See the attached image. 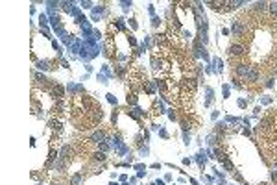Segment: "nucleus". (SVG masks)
I'll list each match as a JSON object with an SVG mask.
<instances>
[{
	"instance_id": "obj_3",
	"label": "nucleus",
	"mask_w": 277,
	"mask_h": 185,
	"mask_svg": "<svg viewBox=\"0 0 277 185\" xmlns=\"http://www.w3.org/2000/svg\"><path fill=\"white\" fill-rule=\"evenodd\" d=\"M231 32L235 33V35H242L244 33V26L240 22H233V26H231Z\"/></svg>"
},
{
	"instance_id": "obj_7",
	"label": "nucleus",
	"mask_w": 277,
	"mask_h": 185,
	"mask_svg": "<svg viewBox=\"0 0 277 185\" xmlns=\"http://www.w3.org/2000/svg\"><path fill=\"white\" fill-rule=\"evenodd\" d=\"M104 137H105V133H104V132H96V133H94V135H93V139H94V141H96V143L104 141Z\"/></svg>"
},
{
	"instance_id": "obj_1",
	"label": "nucleus",
	"mask_w": 277,
	"mask_h": 185,
	"mask_svg": "<svg viewBox=\"0 0 277 185\" xmlns=\"http://www.w3.org/2000/svg\"><path fill=\"white\" fill-rule=\"evenodd\" d=\"M227 54L231 58H238V56H242L244 54V46L242 44H229V48H227Z\"/></svg>"
},
{
	"instance_id": "obj_14",
	"label": "nucleus",
	"mask_w": 277,
	"mask_h": 185,
	"mask_svg": "<svg viewBox=\"0 0 277 185\" xmlns=\"http://www.w3.org/2000/svg\"><path fill=\"white\" fill-rule=\"evenodd\" d=\"M271 178H274V182L277 183V174H275V172H274V174H271Z\"/></svg>"
},
{
	"instance_id": "obj_9",
	"label": "nucleus",
	"mask_w": 277,
	"mask_h": 185,
	"mask_svg": "<svg viewBox=\"0 0 277 185\" xmlns=\"http://www.w3.org/2000/svg\"><path fill=\"white\" fill-rule=\"evenodd\" d=\"M94 159H96V161H104V159H105V154L96 152V154H94Z\"/></svg>"
},
{
	"instance_id": "obj_13",
	"label": "nucleus",
	"mask_w": 277,
	"mask_h": 185,
	"mask_svg": "<svg viewBox=\"0 0 277 185\" xmlns=\"http://www.w3.org/2000/svg\"><path fill=\"white\" fill-rule=\"evenodd\" d=\"M238 106L240 107H246V100H238Z\"/></svg>"
},
{
	"instance_id": "obj_5",
	"label": "nucleus",
	"mask_w": 277,
	"mask_h": 185,
	"mask_svg": "<svg viewBox=\"0 0 277 185\" xmlns=\"http://www.w3.org/2000/svg\"><path fill=\"white\" fill-rule=\"evenodd\" d=\"M253 6H255V11H266V9L270 8V4H266V2H255Z\"/></svg>"
},
{
	"instance_id": "obj_2",
	"label": "nucleus",
	"mask_w": 277,
	"mask_h": 185,
	"mask_svg": "<svg viewBox=\"0 0 277 185\" xmlns=\"http://www.w3.org/2000/svg\"><path fill=\"white\" fill-rule=\"evenodd\" d=\"M249 71H251V67H248V65H236V76H240V78H248Z\"/></svg>"
},
{
	"instance_id": "obj_6",
	"label": "nucleus",
	"mask_w": 277,
	"mask_h": 185,
	"mask_svg": "<svg viewBox=\"0 0 277 185\" xmlns=\"http://www.w3.org/2000/svg\"><path fill=\"white\" fill-rule=\"evenodd\" d=\"M82 178H83L82 174H74L72 179H70V183H72V185H79V183H82Z\"/></svg>"
},
{
	"instance_id": "obj_12",
	"label": "nucleus",
	"mask_w": 277,
	"mask_h": 185,
	"mask_svg": "<svg viewBox=\"0 0 277 185\" xmlns=\"http://www.w3.org/2000/svg\"><path fill=\"white\" fill-rule=\"evenodd\" d=\"M107 98H109V102H111V104H117V98H115L113 94H107Z\"/></svg>"
},
{
	"instance_id": "obj_10",
	"label": "nucleus",
	"mask_w": 277,
	"mask_h": 185,
	"mask_svg": "<svg viewBox=\"0 0 277 185\" xmlns=\"http://www.w3.org/2000/svg\"><path fill=\"white\" fill-rule=\"evenodd\" d=\"M270 11H271V15H277V2L270 4Z\"/></svg>"
},
{
	"instance_id": "obj_15",
	"label": "nucleus",
	"mask_w": 277,
	"mask_h": 185,
	"mask_svg": "<svg viewBox=\"0 0 277 185\" xmlns=\"http://www.w3.org/2000/svg\"><path fill=\"white\" fill-rule=\"evenodd\" d=\"M54 185H61V183H54Z\"/></svg>"
},
{
	"instance_id": "obj_8",
	"label": "nucleus",
	"mask_w": 277,
	"mask_h": 185,
	"mask_svg": "<svg viewBox=\"0 0 277 185\" xmlns=\"http://www.w3.org/2000/svg\"><path fill=\"white\" fill-rule=\"evenodd\" d=\"M205 161H207V157H205V154H198V163H200V167H203L205 165Z\"/></svg>"
},
{
	"instance_id": "obj_11",
	"label": "nucleus",
	"mask_w": 277,
	"mask_h": 185,
	"mask_svg": "<svg viewBox=\"0 0 277 185\" xmlns=\"http://www.w3.org/2000/svg\"><path fill=\"white\" fill-rule=\"evenodd\" d=\"M37 67H39V69H43V71H48V69H50V67H48V63H46V61H43V63H41V61H39V65H37Z\"/></svg>"
},
{
	"instance_id": "obj_4",
	"label": "nucleus",
	"mask_w": 277,
	"mask_h": 185,
	"mask_svg": "<svg viewBox=\"0 0 277 185\" xmlns=\"http://www.w3.org/2000/svg\"><path fill=\"white\" fill-rule=\"evenodd\" d=\"M248 82H251V83H255V82H259V71H257V69H251L249 71V74H248Z\"/></svg>"
}]
</instances>
